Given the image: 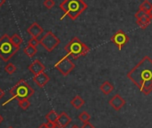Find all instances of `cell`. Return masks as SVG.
<instances>
[{
	"label": "cell",
	"instance_id": "6",
	"mask_svg": "<svg viewBox=\"0 0 152 128\" xmlns=\"http://www.w3.org/2000/svg\"><path fill=\"white\" fill-rule=\"evenodd\" d=\"M39 43L47 51L52 52L61 43V40L49 31L39 39Z\"/></svg>",
	"mask_w": 152,
	"mask_h": 128
},
{
	"label": "cell",
	"instance_id": "15",
	"mask_svg": "<svg viewBox=\"0 0 152 128\" xmlns=\"http://www.w3.org/2000/svg\"><path fill=\"white\" fill-rule=\"evenodd\" d=\"M99 90L101 91L102 93H104L105 95H108L110 94L113 91H114V86L111 83H109L108 81H105L100 86H99Z\"/></svg>",
	"mask_w": 152,
	"mask_h": 128
},
{
	"label": "cell",
	"instance_id": "1",
	"mask_svg": "<svg viewBox=\"0 0 152 128\" xmlns=\"http://www.w3.org/2000/svg\"><path fill=\"white\" fill-rule=\"evenodd\" d=\"M127 78L148 96L152 91V59L145 56L137 65L127 73Z\"/></svg>",
	"mask_w": 152,
	"mask_h": 128
},
{
	"label": "cell",
	"instance_id": "10",
	"mask_svg": "<svg viewBox=\"0 0 152 128\" xmlns=\"http://www.w3.org/2000/svg\"><path fill=\"white\" fill-rule=\"evenodd\" d=\"M28 69L33 75H37L43 73L45 71L46 67L39 59H36L28 67Z\"/></svg>",
	"mask_w": 152,
	"mask_h": 128
},
{
	"label": "cell",
	"instance_id": "5",
	"mask_svg": "<svg viewBox=\"0 0 152 128\" xmlns=\"http://www.w3.org/2000/svg\"><path fill=\"white\" fill-rule=\"evenodd\" d=\"M10 94L13 99L21 100L31 98L34 94V90L23 79L20 80L11 90Z\"/></svg>",
	"mask_w": 152,
	"mask_h": 128
},
{
	"label": "cell",
	"instance_id": "23",
	"mask_svg": "<svg viewBox=\"0 0 152 128\" xmlns=\"http://www.w3.org/2000/svg\"><path fill=\"white\" fill-rule=\"evenodd\" d=\"M5 71L8 74V75H13L15 71H16V67L12 63H9L5 67Z\"/></svg>",
	"mask_w": 152,
	"mask_h": 128
},
{
	"label": "cell",
	"instance_id": "17",
	"mask_svg": "<svg viewBox=\"0 0 152 128\" xmlns=\"http://www.w3.org/2000/svg\"><path fill=\"white\" fill-rule=\"evenodd\" d=\"M23 52L26 56H28L29 57H33L37 52H38V49L37 48L33 47V46H31V45H27L24 48H23Z\"/></svg>",
	"mask_w": 152,
	"mask_h": 128
},
{
	"label": "cell",
	"instance_id": "22",
	"mask_svg": "<svg viewBox=\"0 0 152 128\" xmlns=\"http://www.w3.org/2000/svg\"><path fill=\"white\" fill-rule=\"evenodd\" d=\"M18 105L19 107L23 109V110H26L30 108L31 106V102L29 101V99H21V100H18Z\"/></svg>",
	"mask_w": 152,
	"mask_h": 128
},
{
	"label": "cell",
	"instance_id": "2",
	"mask_svg": "<svg viewBox=\"0 0 152 128\" xmlns=\"http://www.w3.org/2000/svg\"><path fill=\"white\" fill-rule=\"evenodd\" d=\"M59 7L64 13V15L75 21L88 8V5L83 0H64Z\"/></svg>",
	"mask_w": 152,
	"mask_h": 128
},
{
	"label": "cell",
	"instance_id": "26",
	"mask_svg": "<svg viewBox=\"0 0 152 128\" xmlns=\"http://www.w3.org/2000/svg\"><path fill=\"white\" fill-rule=\"evenodd\" d=\"M147 15V13L146 12H144L143 10H141V9H139L136 13H135V18H136V20L137 19H140V18H141V17H143V16H145Z\"/></svg>",
	"mask_w": 152,
	"mask_h": 128
},
{
	"label": "cell",
	"instance_id": "8",
	"mask_svg": "<svg viewBox=\"0 0 152 128\" xmlns=\"http://www.w3.org/2000/svg\"><path fill=\"white\" fill-rule=\"evenodd\" d=\"M112 43H114L115 46L117 47L119 50H121L130 40L129 36L122 30H118L110 39Z\"/></svg>",
	"mask_w": 152,
	"mask_h": 128
},
{
	"label": "cell",
	"instance_id": "13",
	"mask_svg": "<svg viewBox=\"0 0 152 128\" xmlns=\"http://www.w3.org/2000/svg\"><path fill=\"white\" fill-rule=\"evenodd\" d=\"M71 122H72V118L69 116V115L65 112H62L61 114H59L56 124L62 126L63 128H65L71 124Z\"/></svg>",
	"mask_w": 152,
	"mask_h": 128
},
{
	"label": "cell",
	"instance_id": "25",
	"mask_svg": "<svg viewBox=\"0 0 152 128\" xmlns=\"http://www.w3.org/2000/svg\"><path fill=\"white\" fill-rule=\"evenodd\" d=\"M28 44L31 45V46H33V47L37 48L38 45H39L40 43H39V39L38 38H33V37H31V39L29 40Z\"/></svg>",
	"mask_w": 152,
	"mask_h": 128
},
{
	"label": "cell",
	"instance_id": "20",
	"mask_svg": "<svg viewBox=\"0 0 152 128\" xmlns=\"http://www.w3.org/2000/svg\"><path fill=\"white\" fill-rule=\"evenodd\" d=\"M152 8V4L148 1V0H144V1L140 5L139 7V9H141L143 10L144 12H146L147 14L151 10Z\"/></svg>",
	"mask_w": 152,
	"mask_h": 128
},
{
	"label": "cell",
	"instance_id": "12",
	"mask_svg": "<svg viewBox=\"0 0 152 128\" xmlns=\"http://www.w3.org/2000/svg\"><path fill=\"white\" fill-rule=\"evenodd\" d=\"M49 80H50L49 76L45 72H43V73H41L39 75H34V77H33V81L35 82V83L39 88H43L49 82Z\"/></svg>",
	"mask_w": 152,
	"mask_h": 128
},
{
	"label": "cell",
	"instance_id": "28",
	"mask_svg": "<svg viewBox=\"0 0 152 128\" xmlns=\"http://www.w3.org/2000/svg\"><path fill=\"white\" fill-rule=\"evenodd\" d=\"M38 128H49V127L47 125V124H46V123H44V124H41Z\"/></svg>",
	"mask_w": 152,
	"mask_h": 128
},
{
	"label": "cell",
	"instance_id": "9",
	"mask_svg": "<svg viewBox=\"0 0 152 128\" xmlns=\"http://www.w3.org/2000/svg\"><path fill=\"white\" fill-rule=\"evenodd\" d=\"M108 103H109V105L113 108L114 110L119 111V110H121V108L125 105L126 101H125V99H124L120 94H115V95H114V96L110 99V100H109Z\"/></svg>",
	"mask_w": 152,
	"mask_h": 128
},
{
	"label": "cell",
	"instance_id": "27",
	"mask_svg": "<svg viewBox=\"0 0 152 128\" xmlns=\"http://www.w3.org/2000/svg\"><path fill=\"white\" fill-rule=\"evenodd\" d=\"M82 128H95V126L91 123L86 122V123H83V125L82 126Z\"/></svg>",
	"mask_w": 152,
	"mask_h": 128
},
{
	"label": "cell",
	"instance_id": "33",
	"mask_svg": "<svg viewBox=\"0 0 152 128\" xmlns=\"http://www.w3.org/2000/svg\"><path fill=\"white\" fill-rule=\"evenodd\" d=\"M3 120H4V118H3V116L0 115V124H2V122H3Z\"/></svg>",
	"mask_w": 152,
	"mask_h": 128
},
{
	"label": "cell",
	"instance_id": "35",
	"mask_svg": "<svg viewBox=\"0 0 152 128\" xmlns=\"http://www.w3.org/2000/svg\"><path fill=\"white\" fill-rule=\"evenodd\" d=\"M8 128H14V127H12V126H10V127H8Z\"/></svg>",
	"mask_w": 152,
	"mask_h": 128
},
{
	"label": "cell",
	"instance_id": "16",
	"mask_svg": "<svg viewBox=\"0 0 152 128\" xmlns=\"http://www.w3.org/2000/svg\"><path fill=\"white\" fill-rule=\"evenodd\" d=\"M70 103H71V105H72L74 108L79 109V108H81L84 105L85 101H84V99H83L81 96L76 95L74 98L72 99V100H71Z\"/></svg>",
	"mask_w": 152,
	"mask_h": 128
},
{
	"label": "cell",
	"instance_id": "19",
	"mask_svg": "<svg viewBox=\"0 0 152 128\" xmlns=\"http://www.w3.org/2000/svg\"><path fill=\"white\" fill-rule=\"evenodd\" d=\"M11 41H12V43H13L15 47H17V48H20V46H21L22 43L23 42V38H22L19 34H17V33H15V34L11 37Z\"/></svg>",
	"mask_w": 152,
	"mask_h": 128
},
{
	"label": "cell",
	"instance_id": "11",
	"mask_svg": "<svg viewBox=\"0 0 152 128\" xmlns=\"http://www.w3.org/2000/svg\"><path fill=\"white\" fill-rule=\"evenodd\" d=\"M44 30L43 28L36 22H34L28 29H27V32L33 38H38L43 33Z\"/></svg>",
	"mask_w": 152,
	"mask_h": 128
},
{
	"label": "cell",
	"instance_id": "21",
	"mask_svg": "<svg viewBox=\"0 0 152 128\" xmlns=\"http://www.w3.org/2000/svg\"><path fill=\"white\" fill-rule=\"evenodd\" d=\"M79 120L82 121L83 123H86V122H90L91 118V116L87 112V111H83L80 113L79 116H78Z\"/></svg>",
	"mask_w": 152,
	"mask_h": 128
},
{
	"label": "cell",
	"instance_id": "31",
	"mask_svg": "<svg viewBox=\"0 0 152 128\" xmlns=\"http://www.w3.org/2000/svg\"><path fill=\"white\" fill-rule=\"evenodd\" d=\"M148 15L149 18H150V19H151V21H152V8H151V10L148 13Z\"/></svg>",
	"mask_w": 152,
	"mask_h": 128
},
{
	"label": "cell",
	"instance_id": "7",
	"mask_svg": "<svg viewBox=\"0 0 152 128\" xmlns=\"http://www.w3.org/2000/svg\"><path fill=\"white\" fill-rule=\"evenodd\" d=\"M55 68L58 72H60L63 75L66 76L75 68V65H74V63L69 58L68 56H63L56 64Z\"/></svg>",
	"mask_w": 152,
	"mask_h": 128
},
{
	"label": "cell",
	"instance_id": "24",
	"mask_svg": "<svg viewBox=\"0 0 152 128\" xmlns=\"http://www.w3.org/2000/svg\"><path fill=\"white\" fill-rule=\"evenodd\" d=\"M43 5L47 9H51L55 7L56 3H55V0H44Z\"/></svg>",
	"mask_w": 152,
	"mask_h": 128
},
{
	"label": "cell",
	"instance_id": "32",
	"mask_svg": "<svg viewBox=\"0 0 152 128\" xmlns=\"http://www.w3.org/2000/svg\"><path fill=\"white\" fill-rule=\"evenodd\" d=\"M53 128H63L62 126H60L59 124H56L54 126H53Z\"/></svg>",
	"mask_w": 152,
	"mask_h": 128
},
{
	"label": "cell",
	"instance_id": "14",
	"mask_svg": "<svg viewBox=\"0 0 152 128\" xmlns=\"http://www.w3.org/2000/svg\"><path fill=\"white\" fill-rule=\"evenodd\" d=\"M150 23H151V19L149 18V16H148V14H147L145 16H143V17H141V18L136 20V23H137L138 26H139L140 29H142V30H145V29L150 24Z\"/></svg>",
	"mask_w": 152,
	"mask_h": 128
},
{
	"label": "cell",
	"instance_id": "4",
	"mask_svg": "<svg viewBox=\"0 0 152 128\" xmlns=\"http://www.w3.org/2000/svg\"><path fill=\"white\" fill-rule=\"evenodd\" d=\"M19 49L20 48L15 47L12 43L11 37L8 34H4L0 38V58L3 61H9Z\"/></svg>",
	"mask_w": 152,
	"mask_h": 128
},
{
	"label": "cell",
	"instance_id": "30",
	"mask_svg": "<svg viewBox=\"0 0 152 128\" xmlns=\"http://www.w3.org/2000/svg\"><path fill=\"white\" fill-rule=\"evenodd\" d=\"M6 4V0H0V7Z\"/></svg>",
	"mask_w": 152,
	"mask_h": 128
},
{
	"label": "cell",
	"instance_id": "29",
	"mask_svg": "<svg viewBox=\"0 0 152 128\" xmlns=\"http://www.w3.org/2000/svg\"><path fill=\"white\" fill-rule=\"evenodd\" d=\"M4 95H5V92H4V91H3L1 88H0V99H1V98H2Z\"/></svg>",
	"mask_w": 152,
	"mask_h": 128
},
{
	"label": "cell",
	"instance_id": "3",
	"mask_svg": "<svg viewBox=\"0 0 152 128\" xmlns=\"http://www.w3.org/2000/svg\"><path fill=\"white\" fill-rule=\"evenodd\" d=\"M64 50L69 57L73 60H77L80 56H86L90 52V48L77 37H73L64 46Z\"/></svg>",
	"mask_w": 152,
	"mask_h": 128
},
{
	"label": "cell",
	"instance_id": "34",
	"mask_svg": "<svg viewBox=\"0 0 152 128\" xmlns=\"http://www.w3.org/2000/svg\"><path fill=\"white\" fill-rule=\"evenodd\" d=\"M71 128H82V127H79V126H78L77 124H73V125H72V126Z\"/></svg>",
	"mask_w": 152,
	"mask_h": 128
},
{
	"label": "cell",
	"instance_id": "18",
	"mask_svg": "<svg viewBox=\"0 0 152 128\" xmlns=\"http://www.w3.org/2000/svg\"><path fill=\"white\" fill-rule=\"evenodd\" d=\"M58 116H59V115L55 110H51V111H49L46 115V119L48 120V122H51V123L56 124V121L58 119Z\"/></svg>",
	"mask_w": 152,
	"mask_h": 128
}]
</instances>
